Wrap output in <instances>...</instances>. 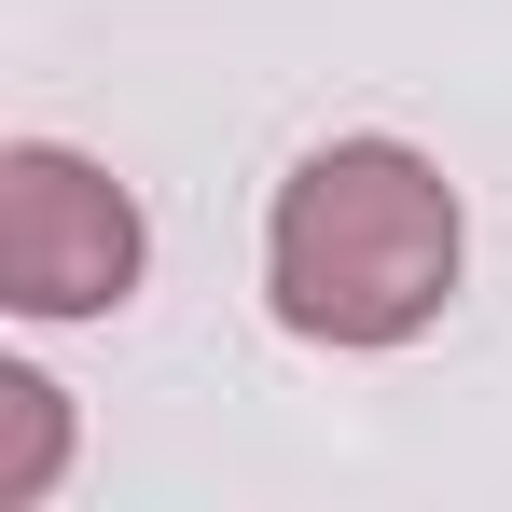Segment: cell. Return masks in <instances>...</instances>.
I'll list each match as a JSON object with an SVG mask.
<instances>
[{
    "mask_svg": "<svg viewBox=\"0 0 512 512\" xmlns=\"http://www.w3.org/2000/svg\"><path fill=\"white\" fill-rule=\"evenodd\" d=\"M263 291L305 346H402L457 291V194L402 139H333L277 180Z\"/></svg>",
    "mask_w": 512,
    "mask_h": 512,
    "instance_id": "1",
    "label": "cell"
},
{
    "mask_svg": "<svg viewBox=\"0 0 512 512\" xmlns=\"http://www.w3.org/2000/svg\"><path fill=\"white\" fill-rule=\"evenodd\" d=\"M139 194L84 153H56V139H14L0 153V305L14 319H111L125 291H139Z\"/></svg>",
    "mask_w": 512,
    "mask_h": 512,
    "instance_id": "2",
    "label": "cell"
},
{
    "mask_svg": "<svg viewBox=\"0 0 512 512\" xmlns=\"http://www.w3.org/2000/svg\"><path fill=\"white\" fill-rule=\"evenodd\" d=\"M56 457H70V402L42 388V374H0V512H28L56 485Z\"/></svg>",
    "mask_w": 512,
    "mask_h": 512,
    "instance_id": "3",
    "label": "cell"
}]
</instances>
